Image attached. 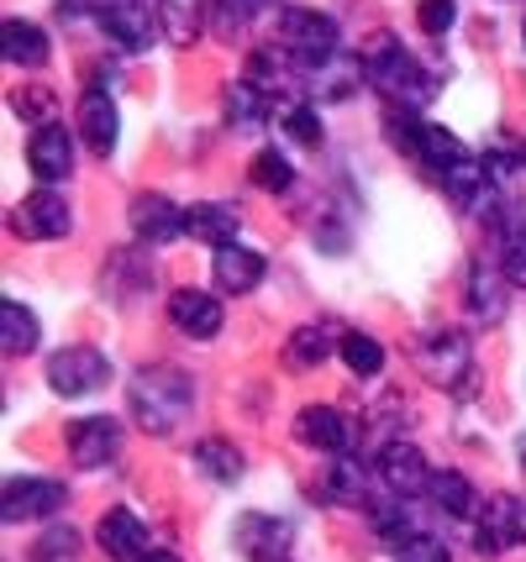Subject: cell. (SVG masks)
<instances>
[{
	"mask_svg": "<svg viewBox=\"0 0 526 562\" xmlns=\"http://www.w3.org/2000/svg\"><path fill=\"white\" fill-rule=\"evenodd\" d=\"M443 190H448L452 205H463V211L484 216V205L495 200V179H490V169H484V158H463L452 173H443Z\"/></svg>",
	"mask_w": 526,
	"mask_h": 562,
	"instance_id": "7402d4cb",
	"label": "cell"
},
{
	"mask_svg": "<svg viewBox=\"0 0 526 562\" xmlns=\"http://www.w3.org/2000/svg\"><path fill=\"white\" fill-rule=\"evenodd\" d=\"M211 273H216V290L222 294H253V284L264 279V252L243 243H226V247H216Z\"/></svg>",
	"mask_w": 526,
	"mask_h": 562,
	"instance_id": "ffe728a7",
	"label": "cell"
},
{
	"mask_svg": "<svg viewBox=\"0 0 526 562\" xmlns=\"http://www.w3.org/2000/svg\"><path fill=\"white\" fill-rule=\"evenodd\" d=\"M26 164H32V173H37L43 190L58 184V179H69V173H75V137H69L58 122L37 126L32 143H26Z\"/></svg>",
	"mask_w": 526,
	"mask_h": 562,
	"instance_id": "9a60e30c",
	"label": "cell"
},
{
	"mask_svg": "<svg viewBox=\"0 0 526 562\" xmlns=\"http://www.w3.org/2000/svg\"><path fill=\"white\" fill-rule=\"evenodd\" d=\"M137 562H179V558H175V552H169V547H148V552H143V558H137Z\"/></svg>",
	"mask_w": 526,
	"mask_h": 562,
	"instance_id": "b9f144b4",
	"label": "cell"
},
{
	"mask_svg": "<svg viewBox=\"0 0 526 562\" xmlns=\"http://www.w3.org/2000/svg\"><path fill=\"white\" fill-rule=\"evenodd\" d=\"M395 143L422 164L426 173H452L469 153H463V143L452 137L448 126H437V122H422V111H395Z\"/></svg>",
	"mask_w": 526,
	"mask_h": 562,
	"instance_id": "3957f363",
	"label": "cell"
},
{
	"mask_svg": "<svg viewBox=\"0 0 526 562\" xmlns=\"http://www.w3.org/2000/svg\"><path fill=\"white\" fill-rule=\"evenodd\" d=\"M184 211L190 205H175L169 195H137L132 200V232L143 237V243H175L179 232H184Z\"/></svg>",
	"mask_w": 526,
	"mask_h": 562,
	"instance_id": "ac0fdd59",
	"label": "cell"
},
{
	"mask_svg": "<svg viewBox=\"0 0 526 562\" xmlns=\"http://www.w3.org/2000/svg\"><path fill=\"white\" fill-rule=\"evenodd\" d=\"M69 226H75V216H69V205L53 195V190H32L11 211V232L26 237V243H58V237H69Z\"/></svg>",
	"mask_w": 526,
	"mask_h": 562,
	"instance_id": "9c48e42d",
	"label": "cell"
},
{
	"mask_svg": "<svg viewBox=\"0 0 526 562\" xmlns=\"http://www.w3.org/2000/svg\"><path fill=\"white\" fill-rule=\"evenodd\" d=\"M205 22H211V0H158V26L175 48L201 43Z\"/></svg>",
	"mask_w": 526,
	"mask_h": 562,
	"instance_id": "d4e9b609",
	"label": "cell"
},
{
	"mask_svg": "<svg viewBox=\"0 0 526 562\" xmlns=\"http://www.w3.org/2000/svg\"><path fill=\"white\" fill-rule=\"evenodd\" d=\"M264 122H269V90H258L253 79L226 85V126L232 132H258Z\"/></svg>",
	"mask_w": 526,
	"mask_h": 562,
	"instance_id": "4316f807",
	"label": "cell"
},
{
	"mask_svg": "<svg viewBox=\"0 0 526 562\" xmlns=\"http://www.w3.org/2000/svg\"><path fill=\"white\" fill-rule=\"evenodd\" d=\"M416 22H422V32L443 37L458 22V0H416Z\"/></svg>",
	"mask_w": 526,
	"mask_h": 562,
	"instance_id": "d590c367",
	"label": "cell"
},
{
	"mask_svg": "<svg viewBox=\"0 0 526 562\" xmlns=\"http://www.w3.org/2000/svg\"><path fill=\"white\" fill-rule=\"evenodd\" d=\"M111 384V363H105L101 347H58L48 358V390L64 400H85V394H101Z\"/></svg>",
	"mask_w": 526,
	"mask_h": 562,
	"instance_id": "5b68a950",
	"label": "cell"
},
{
	"mask_svg": "<svg viewBox=\"0 0 526 562\" xmlns=\"http://www.w3.org/2000/svg\"><path fill=\"white\" fill-rule=\"evenodd\" d=\"M232 541H237V552L253 562H279L290 552V541H295V526L290 520H279V515H264L253 510L243 515L237 526H232Z\"/></svg>",
	"mask_w": 526,
	"mask_h": 562,
	"instance_id": "8fae6325",
	"label": "cell"
},
{
	"mask_svg": "<svg viewBox=\"0 0 526 562\" xmlns=\"http://www.w3.org/2000/svg\"><path fill=\"white\" fill-rule=\"evenodd\" d=\"M332 347H343L337 337H332V326H301V331L284 342V363H290V368H311V363H322Z\"/></svg>",
	"mask_w": 526,
	"mask_h": 562,
	"instance_id": "4dcf8cb0",
	"label": "cell"
},
{
	"mask_svg": "<svg viewBox=\"0 0 526 562\" xmlns=\"http://www.w3.org/2000/svg\"><path fill=\"white\" fill-rule=\"evenodd\" d=\"M43 337V321L26 311L22 300H5V326H0V347L11 352V358H26L32 347Z\"/></svg>",
	"mask_w": 526,
	"mask_h": 562,
	"instance_id": "f546056e",
	"label": "cell"
},
{
	"mask_svg": "<svg viewBox=\"0 0 526 562\" xmlns=\"http://www.w3.org/2000/svg\"><path fill=\"white\" fill-rule=\"evenodd\" d=\"M516 458H522V468H526V437H522V441H516Z\"/></svg>",
	"mask_w": 526,
	"mask_h": 562,
	"instance_id": "7bdbcfd3",
	"label": "cell"
},
{
	"mask_svg": "<svg viewBox=\"0 0 526 562\" xmlns=\"http://www.w3.org/2000/svg\"><path fill=\"white\" fill-rule=\"evenodd\" d=\"M363 74H369V64L358 53H332L322 64H305V85L322 100H348L363 85Z\"/></svg>",
	"mask_w": 526,
	"mask_h": 562,
	"instance_id": "d6986e66",
	"label": "cell"
},
{
	"mask_svg": "<svg viewBox=\"0 0 526 562\" xmlns=\"http://www.w3.org/2000/svg\"><path fill=\"white\" fill-rule=\"evenodd\" d=\"M258 16V0H211V26L222 37H243Z\"/></svg>",
	"mask_w": 526,
	"mask_h": 562,
	"instance_id": "836d02e7",
	"label": "cell"
},
{
	"mask_svg": "<svg viewBox=\"0 0 526 562\" xmlns=\"http://www.w3.org/2000/svg\"><path fill=\"white\" fill-rule=\"evenodd\" d=\"M248 179L258 190H269V195H284V190L295 184V169H290V158H284L279 147H264V153H253Z\"/></svg>",
	"mask_w": 526,
	"mask_h": 562,
	"instance_id": "1f68e13d",
	"label": "cell"
},
{
	"mask_svg": "<svg viewBox=\"0 0 526 562\" xmlns=\"http://www.w3.org/2000/svg\"><path fill=\"white\" fill-rule=\"evenodd\" d=\"M284 137H295L301 147H316L322 143V116L311 105H290L284 111Z\"/></svg>",
	"mask_w": 526,
	"mask_h": 562,
	"instance_id": "e575fe53",
	"label": "cell"
},
{
	"mask_svg": "<svg viewBox=\"0 0 526 562\" xmlns=\"http://www.w3.org/2000/svg\"><path fill=\"white\" fill-rule=\"evenodd\" d=\"M432 473H437V468L426 463V452L416 447V441H390V447L379 452V479L390 484V494H401V499L426 494Z\"/></svg>",
	"mask_w": 526,
	"mask_h": 562,
	"instance_id": "5bb4252c",
	"label": "cell"
},
{
	"mask_svg": "<svg viewBox=\"0 0 526 562\" xmlns=\"http://www.w3.org/2000/svg\"><path fill=\"white\" fill-rule=\"evenodd\" d=\"M401 562H448V547H443L437 537H422L416 547H405Z\"/></svg>",
	"mask_w": 526,
	"mask_h": 562,
	"instance_id": "60d3db41",
	"label": "cell"
},
{
	"mask_svg": "<svg viewBox=\"0 0 526 562\" xmlns=\"http://www.w3.org/2000/svg\"><path fill=\"white\" fill-rule=\"evenodd\" d=\"M363 64H369V85H379L401 111H422L426 100L437 95V79L422 69V58L405 48L401 37H390V32H379L374 43H369Z\"/></svg>",
	"mask_w": 526,
	"mask_h": 562,
	"instance_id": "7a4b0ae2",
	"label": "cell"
},
{
	"mask_svg": "<svg viewBox=\"0 0 526 562\" xmlns=\"http://www.w3.org/2000/svg\"><path fill=\"white\" fill-rule=\"evenodd\" d=\"M295 437H301L305 447L326 452V458H348L352 416H348V411H337V405H305L301 420H295Z\"/></svg>",
	"mask_w": 526,
	"mask_h": 562,
	"instance_id": "4fadbf2b",
	"label": "cell"
},
{
	"mask_svg": "<svg viewBox=\"0 0 526 562\" xmlns=\"http://www.w3.org/2000/svg\"><path fill=\"white\" fill-rule=\"evenodd\" d=\"M195 463H201V473L211 484H237V479H243V452L226 437H205L201 447H195Z\"/></svg>",
	"mask_w": 526,
	"mask_h": 562,
	"instance_id": "f1b7e54d",
	"label": "cell"
},
{
	"mask_svg": "<svg viewBox=\"0 0 526 562\" xmlns=\"http://www.w3.org/2000/svg\"><path fill=\"white\" fill-rule=\"evenodd\" d=\"M0 53L16 69H43L48 64V32L22 22V16H11V22H0Z\"/></svg>",
	"mask_w": 526,
	"mask_h": 562,
	"instance_id": "cb8c5ba5",
	"label": "cell"
},
{
	"mask_svg": "<svg viewBox=\"0 0 526 562\" xmlns=\"http://www.w3.org/2000/svg\"><path fill=\"white\" fill-rule=\"evenodd\" d=\"M426 499H432L443 515H452V520H474L479 515L474 484H469L458 468H437V473H432V484H426Z\"/></svg>",
	"mask_w": 526,
	"mask_h": 562,
	"instance_id": "484cf974",
	"label": "cell"
},
{
	"mask_svg": "<svg viewBox=\"0 0 526 562\" xmlns=\"http://www.w3.org/2000/svg\"><path fill=\"white\" fill-rule=\"evenodd\" d=\"M469 311H474V321H501L505 311V273L501 269H484L479 263L474 273H469Z\"/></svg>",
	"mask_w": 526,
	"mask_h": 562,
	"instance_id": "83f0119b",
	"label": "cell"
},
{
	"mask_svg": "<svg viewBox=\"0 0 526 562\" xmlns=\"http://www.w3.org/2000/svg\"><path fill=\"white\" fill-rule=\"evenodd\" d=\"M474 541L484 558H495L505 547H516L526 541V499L516 494H495V499H484L474 515Z\"/></svg>",
	"mask_w": 526,
	"mask_h": 562,
	"instance_id": "52a82bcc",
	"label": "cell"
},
{
	"mask_svg": "<svg viewBox=\"0 0 526 562\" xmlns=\"http://www.w3.org/2000/svg\"><path fill=\"white\" fill-rule=\"evenodd\" d=\"M116 132H122V116H116L111 90H105V85H90V90L79 95V137H85V147L101 153V158H111Z\"/></svg>",
	"mask_w": 526,
	"mask_h": 562,
	"instance_id": "2e32d148",
	"label": "cell"
},
{
	"mask_svg": "<svg viewBox=\"0 0 526 562\" xmlns=\"http://www.w3.org/2000/svg\"><path fill=\"white\" fill-rule=\"evenodd\" d=\"M126 405H132V420H137L148 437H169V431H179V420L190 416L195 390H190V379H184L179 368H148V373L132 379Z\"/></svg>",
	"mask_w": 526,
	"mask_h": 562,
	"instance_id": "6da1fadb",
	"label": "cell"
},
{
	"mask_svg": "<svg viewBox=\"0 0 526 562\" xmlns=\"http://www.w3.org/2000/svg\"><path fill=\"white\" fill-rule=\"evenodd\" d=\"M122 452V420L116 416H85V420H69V458L75 468H111Z\"/></svg>",
	"mask_w": 526,
	"mask_h": 562,
	"instance_id": "30bf717a",
	"label": "cell"
},
{
	"mask_svg": "<svg viewBox=\"0 0 526 562\" xmlns=\"http://www.w3.org/2000/svg\"><path fill=\"white\" fill-rule=\"evenodd\" d=\"M501 273H505V284L526 290V232H516V237L505 243V252H501Z\"/></svg>",
	"mask_w": 526,
	"mask_h": 562,
	"instance_id": "74e56055",
	"label": "cell"
},
{
	"mask_svg": "<svg viewBox=\"0 0 526 562\" xmlns=\"http://www.w3.org/2000/svg\"><path fill=\"white\" fill-rule=\"evenodd\" d=\"M101 32L122 53H143L153 43V22H148V11H143L137 0H116V5H105V11H101Z\"/></svg>",
	"mask_w": 526,
	"mask_h": 562,
	"instance_id": "44dd1931",
	"label": "cell"
},
{
	"mask_svg": "<svg viewBox=\"0 0 526 562\" xmlns=\"http://www.w3.org/2000/svg\"><path fill=\"white\" fill-rule=\"evenodd\" d=\"M75 531H53L48 541H37V562H69L75 558Z\"/></svg>",
	"mask_w": 526,
	"mask_h": 562,
	"instance_id": "ab89813d",
	"label": "cell"
},
{
	"mask_svg": "<svg viewBox=\"0 0 526 562\" xmlns=\"http://www.w3.org/2000/svg\"><path fill=\"white\" fill-rule=\"evenodd\" d=\"M416 363L422 373L437 384V390H452V394H474V358H469V342L452 337V331H426L416 342Z\"/></svg>",
	"mask_w": 526,
	"mask_h": 562,
	"instance_id": "277c9868",
	"label": "cell"
},
{
	"mask_svg": "<svg viewBox=\"0 0 526 562\" xmlns=\"http://www.w3.org/2000/svg\"><path fill=\"white\" fill-rule=\"evenodd\" d=\"M16 111H22V116H32L37 126H48L53 122V95H48V90H16Z\"/></svg>",
	"mask_w": 526,
	"mask_h": 562,
	"instance_id": "f35d334b",
	"label": "cell"
},
{
	"mask_svg": "<svg viewBox=\"0 0 526 562\" xmlns=\"http://www.w3.org/2000/svg\"><path fill=\"white\" fill-rule=\"evenodd\" d=\"M337 352H343V363H348L358 379H379V368H384V347H379V337H363V331H348Z\"/></svg>",
	"mask_w": 526,
	"mask_h": 562,
	"instance_id": "d6a6232c",
	"label": "cell"
},
{
	"mask_svg": "<svg viewBox=\"0 0 526 562\" xmlns=\"http://www.w3.org/2000/svg\"><path fill=\"white\" fill-rule=\"evenodd\" d=\"M237 226H243V216H237L226 200H201V205L184 211V232H190L195 243L226 247V243H237Z\"/></svg>",
	"mask_w": 526,
	"mask_h": 562,
	"instance_id": "603a6c76",
	"label": "cell"
},
{
	"mask_svg": "<svg viewBox=\"0 0 526 562\" xmlns=\"http://www.w3.org/2000/svg\"><path fill=\"white\" fill-rule=\"evenodd\" d=\"M279 43L301 64H322L332 53H343L337 48V22L326 11H305V5H284L279 11Z\"/></svg>",
	"mask_w": 526,
	"mask_h": 562,
	"instance_id": "8992f818",
	"label": "cell"
},
{
	"mask_svg": "<svg viewBox=\"0 0 526 562\" xmlns=\"http://www.w3.org/2000/svg\"><path fill=\"white\" fill-rule=\"evenodd\" d=\"M326 494L332 499H358V463L352 458H337L326 468Z\"/></svg>",
	"mask_w": 526,
	"mask_h": 562,
	"instance_id": "8d00e7d4",
	"label": "cell"
},
{
	"mask_svg": "<svg viewBox=\"0 0 526 562\" xmlns=\"http://www.w3.org/2000/svg\"><path fill=\"white\" fill-rule=\"evenodd\" d=\"M96 547L116 562H137L143 552H148V526H143V515H132L126 505L105 510L101 526H96Z\"/></svg>",
	"mask_w": 526,
	"mask_h": 562,
	"instance_id": "e0dca14e",
	"label": "cell"
},
{
	"mask_svg": "<svg viewBox=\"0 0 526 562\" xmlns=\"http://www.w3.org/2000/svg\"><path fill=\"white\" fill-rule=\"evenodd\" d=\"M169 321H175L179 337H190V342H211L216 331H222V294H205V290H175L169 294Z\"/></svg>",
	"mask_w": 526,
	"mask_h": 562,
	"instance_id": "7c38bea8",
	"label": "cell"
},
{
	"mask_svg": "<svg viewBox=\"0 0 526 562\" xmlns=\"http://www.w3.org/2000/svg\"><path fill=\"white\" fill-rule=\"evenodd\" d=\"M64 484H53V479H11L5 490H0V520L5 526H22V520H48V515L64 510Z\"/></svg>",
	"mask_w": 526,
	"mask_h": 562,
	"instance_id": "ba28073f",
	"label": "cell"
}]
</instances>
